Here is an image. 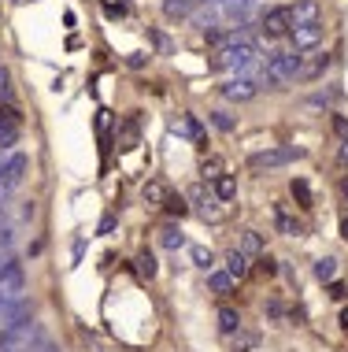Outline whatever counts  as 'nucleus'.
Returning a JSON list of instances; mask_svg holds the SVG:
<instances>
[{
  "label": "nucleus",
  "mask_w": 348,
  "mask_h": 352,
  "mask_svg": "<svg viewBox=\"0 0 348 352\" xmlns=\"http://www.w3.org/2000/svg\"><path fill=\"white\" fill-rule=\"evenodd\" d=\"M263 311H267L270 319H286V304H281V300H267V304H263Z\"/></svg>",
  "instance_id": "473e14b6"
},
{
  "label": "nucleus",
  "mask_w": 348,
  "mask_h": 352,
  "mask_svg": "<svg viewBox=\"0 0 348 352\" xmlns=\"http://www.w3.org/2000/svg\"><path fill=\"white\" fill-rule=\"evenodd\" d=\"M26 170H30V160H26L23 152H12L8 160H0V204H4L8 197L23 186Z\"/></svg>",
  "instance_id": "f03ea898"
},
{
  "label": "nucleus",
  "mask_w": 348,
  "mask_h": 352,
  "mask_svg": "<svg viewBox=\"0 0 348 352\" xmlns=\"http://www.w3.org/2000/svg\"><path fill=\"white\" fill-rule=\"evenodd\" d=\"M208 285H211L215 297H233V293H237V278H233V274H227V271H211Z\"/></svg>",
  "instance_id": "9b49d317"
},
{
  "label": "nucleus",
  "mask_w": 348,
  "mask_h": 352,
  "mask_svg": "<svg viewBox=\"0 0 348 352\" xmlns=\"http://www.w3.org/2000/svg\"><path fill=\"white\" fill-rule=\"evenodd\" d=\"M330 56H315L312 63H304V67H300V78H323L326 71H330Z\"/></svg>",
  "instance_id": "412c9836"
},
{
  "label": "nucleus",
  "mask_w": 348,
  "mask_h": 352,
  "mask_svg": "<svg viewBox=\"0 0 348 352\" xmlns=\"http://www.w3.org/2000/svg\"><path fill=\"white\" fill-rule=\"evenodd\" d=\"M297 160H304V148L286 145V148L252 152V156H248V167H252V170H275V167H289V164H297Z\"/></svg>",
  "instance_id": "7ed1b4c3"
},
{
  "label": "nucleus",
  "mask_w": 348,
  "mask_h": 352,
  "mask_svg": "<svg viewBox=\"0 0 348 352\" xmlns=\"http://www.w3.org/2000/svg\"><path fill=\"white\" fill-rule=\"evenodd\" d=\"M134 263H137V274H141V278H148V282L156 278V271H159V267H156V256L148 252V249H145V252H137V260H134Z\"/></svg>",
  "instance_id": "4be33fe9"
},
{
  "label": "nucleus",
  "mask_w": 348,
  "mask_h": 352,
  "mask_svg": "<svg viewBox=\"0 0 348 352\" xmlns=\"http://www.w3.org/2000/svg\"><path fill=\"white\" fill-rule=\"evenodd\" d=\"M256 93H259V85L252 82V78H230V82H222V97L233 100V104H248Z\"/></svg>",
  "instance_id": "6e6552de"
},
{
  "label": "nucleus",
  "mask_w": 348,
  "mask_h": 352,
  "mask_svg": "<svg viewBox=\"0 0 348 352\" xmlns=\"http://www.w3.org/2000/svg\"><path fill=\"white\" fill-rule=\"evenodd\" d=\"M193 263L200 271H215V252L204 249V245H193Z\"/></svg>",
  "instance_id": "a878e982"
},
{
  "label": "nucleus",
  "mask_w": 348,
  "mask_h": 352,
  "mask_svg": "<svg viewBox=\"0 0 348 352\" xmlns=\"http://www.w3.org/2000/svg\"><path fill=\"white\" fill-rule=\"evenodd\" d=\"M289 193H293V201H297L300 208H315V201H312V186H308L304 178H293V182H289Z\"/></svg>",
  "instance_id": "aec40b11"
},
{
  "label": "nucleus",
  "mask_w": 348,
  "mask_h": 352,
  "mask_svg": "<svg viewBox=\"0 0 348 352\" xmlns=\"http://www.w3.org/2000/svg\"><path fill=\"white\" fill-rule=\"evenodd\" d=\"M256 263H259V271L267 274V278H275V274H278V263L270 260V256H256Z\"/></svg>",
  "instance_id": "72a5a7b5"
},
{
  "label": "nucleus",
  "mask_w": 348,
  "mask_h": 352,
  "mask_svg": "<svg viewBox=\"0 0 348 352\" xmlns=\"http://www.w3.org/2000/svg\"><path fill=\"white\" fill-rule=\"evenodd\" d=\"M200 175H204V182H215L219 175H227V167H222L219 156H208V160L200 164Z\"/></svg>",
  "instance_id": "393cba45"
},
{
  "label": "nucleus",
  "mask_w": 348,
  "mask_h": 352,
  "mask_svg": "<svg viewBox=\"0 0 348 352\" xmlns=\"http://www.w3.org/2000/svg\"><path fill=\"white\" fill-rule=\"evenodd\" d=\"M315 278H318V282H334V278H337V260H334V256L315 260Z\"/></svg>",
  "instance_id": "5701e85b"
},
{
  "label": "nucleus",
  "mask_w": 348,
  "mask_h": 352,
  "mask_svg": "<svg viewBox=\"0 0 348 352\" xmlns=\"http://www.w3.org/2000/svg\"><path fill=\"white\" fill-rule=\"evenodd\" d=\"M167 197H171V193H167V186L159 182V178H152V182H145V186H141V201H145V204H152V208H163Z\"/></svg>",
  "instance_id": "ddd939ff"
},
{
  "label": "nucleus",
  "mask_w": 348,
  "mask_h": 352,
  "mask_svg": "<svg viewBox=\"0 0 348 352\" xmlns=\"http://www.w3.org/2000/svg\"><path fill=\"white\" fill-rule=\"evenodd\" d=\"M289 45H293V52H312L318 49V41H323V26L318 23H308V26H289Z\"/></svg>",
  "instance_id": "423d86ee"
},
{
  "label": "nucleus",
  "mask_w": 348,
  "mask_h": 352,
  "mask_svg": "<svg viewBox=\"0 0 348 352\" xmlns=\"http://www.w3.org/2000/svg\"><path fill=\"white\" fill-rule=\"evenodd\" d=\"M30 319H34V300H30V297H23V300L0 297V334L23 327V322H30Z\"/></svg>",
  "instance_id": "20e7f679"
},
{
  "label": "nucleus",
  "mask_w": 348,
  "mask_h": 352,
  "mask_svg": "<svg viewBox=\"0 0 348 352\" xmlns=\"http://www.w3.org/2000/svg\"><path fill=\"white\" fill-rule=\"evenodd\" d=\"M134 141H137V119H130L126 122V134H122V141H119V148H134Z\"/></svg>",
  "instance_id": "2f4dec72"
},
{
  "label": "nucleus",
  "mask_w": 348,
  "mask_h": 352,
  "mask_svg": "<svg viewBox=\"0 0 348 352\" xmlns=\"http://www.w3.org/2000/svg\"><path fill=\"white\" fill-rule=\"evenodd\" d=\"M0 122H12V126L23 130V111H19L15 104H0Z\"/></svg>",
  "instance_id": "cd10ccee"
},
{
  "label": "nucleus",
  "mask_w": 348,
  "mask_h": 352,
  "mask_svg": "<svg viewBox=\"0 0 348 352\" xmlns=\"http://www.w3.org/2000/svg\"><path fill=\"white\" fill-rule=\"evenodd\" d=\"M248 271H252V260L248 256H244L241 249H230L227 252V274H233V278H248Z\"/></svg>",
  "instance_id": "f8f14e48"
},
{
  "label": "nucleus",
  "mask_w": 348,
  "mask_h": 352,
  "mask_svg": "<svg viewBox=\"0 0 348 352\" xmlns=\"http://www.w3.org/2000/svg\"><path fill=\"white\" fill-rule=\"evenodd\" d=\"M8 263H12V252H0V271H4Z\"/></svg>",
  "instance_id": "79ce46f5"
},
{
  "label": "nucleus",
  "mask_w": 348,
  "mask_h": 352,
  "mask_svg": "<svg viewBox=\"0 0 348 352\" xmlns=\"http://www.w3.org/2000/svg\"><path fill=\"white\" fill-rule=\"evenodd\" d=\"M111 230H115V215H111V212H108L104 219H100V234H104V237H108Z\"/></svg>",
  "instance_id": "58836bf2"
},
{
  "label": "nucleus",
  "mask_w": 348,
  "mask_h": 352,
  "mask_svg": "<svg viewBox=\"0 0 348 352\" xmlns=\"http://www.w3.org/2000/svg\"><path fill=\"white\" fill-rule=\"evenodd\" d=\"M30 352H60V345H56V341H49V338H41Z\"/></svg>",
  "instance_id": "4c0bfd02"
},
{
  "label": "nucleus",
  "mask_w": 348,
  "mask_h": 352,
  "mask_svg": "<svg viewBox=\"0 0 348 352\" xmlns=\"http://www.w3.org/2000/svg\"><path fill=\"white\" fill-rule=\"evenodd\" d=\"M100 4H104V15H108V19L130 15V0H100Z\"/></svg>",
  "instance_id": "bb28decb"
},
{
  "label": "nucleus",
  "mask_w": 348,
  "mask_h": 352,
  "mask_svg": "<svg viewBox=\"0 0 348 352\" xmlns=\"http://www.w3.org/2000/svg\"><path fill=\"white\" fill-rule=\"evenodd\" d=\"M159 245H163V249H171V252L185 249V234H182V226H178V223H167L163 230H159Z\"/></svg>",
  "instance_id": "dca6fc26"
},
{
  "label": "nucleus",
  "mask_w": 348,
  "mask_h": 352,
  "mask_svg": "<svg viewBox=\"0 0 348 352\" xmlns=\"http://www.w3.org/2000/svg\"><path fill=\"white\" fill-rule=\"evenodd\" d=\"M19 141V126H12V122H0V148H12Z\"/></svg>",
  "instance_id": "c85d7f7f"
},
{
  "label": "nucleus",
  "mask_w": 348,
  "mask_h": 352,
  "mask_svg": "<svg viewBox=\"0 0 348 352\" xmlns=\"http://www.w3.org/2000/svg\"><path fill=\"white\" fill-rule=\"evenodd\" d=\"M230 349H233V352H256V349H259V334H256V330H244V327H241L237 334L230 338Z\"/></svg>",
  "instance_id": "a211bd4d"
},
{
  "label": "nucleus",
  "mask_w": 348,
  "mask_h": 352,
  "mask_svg": "<svg viewBox=\"0 0 348 352\" xmlns=\"http://www.w3.org/2000/svg\"><path fill=\"white\" fill-rule=\"evenodd\" d=\"M286 8H289V23H293V26L318 23V4H315V0H297V4H286Z\"/></svg>",
  "instance_id": "9d476101"
},
{
  "label": "nucleus",
  "mask_w": 348,
  "mask_h": 352,
  "mask_svg": "<svg viewBox=\"0 0 348 352\" xmlns=\"http://www.w3.org/2000/svg\"><path fill=\"white\" fill-rule=\"evenodd\" d=\"M341 197L348 201V178H341Z\"/></svg>",
  "instance_id": "c03bdc74"
},
{
  "label": "nucleus",
  "mask_w": 348,
  "mask_h": 352,
  "mask_svg": "<svg viewBox=\"0 0 348 352\" xmlns=\"http://www.w3.org/2000/svg\"><path fill=\"white\" fill-rule=\"evenodd\" d=\"M12 245H15L12 226H0V252H12Z\"/></svg>",
  "instance_id": "f704fd0d"
},
{
  "label": "nucleus",
  "mask_w": 348,
  "mask_h": 352,
  "mask_svg": "<svg viewBox=\"0 0 348 352\" xmlns=\"http://www.w3.org/2000/svg\"><path fill=\"white\" fill-rule=\"evenodd\" d=\"M211 122H215V126H219V130H222V134H230V130H233V126H237V122H233V119L227 116V111H211Z\"/></svg>",
  "instance_id": "7c9ffc66"
},
{
  "label": "nucleus",
  "mask_w": 348,
  "mask_h": 352,
  "mask_svg": "<svg viewBox=\"0 0 348 352\" xmlns=\"http://www.w3.org/2000/svg\"><path fill=\"white\" fill-rule=\"evenodd\" d=\"M163 212L171 215V219H185V215H189V201H185V197H167Z\"/></svg>",
  "instance_id": "b1692460"
},
{
  "label": "nucleus",
  "mask_w": 348,
  "mask_h": 352,
  "mask_svg": "<svg viewBox=\"0 0 348 352\" xmlns=\"http://www.w3.org/2000/svg\"><path fill=\"white\" fill-rule=\"evenodd\" d=\"M0 226H4V204H0Z\"/></svg>",
  "instance_id": "49530a36"
},
{
  "label": "nucleus",
  "mask_w": 348,
  "mask_h": 352,
  "mask_svg": "<svg viewBox=\"0 0 348 352\" xmlns=\"http://www.w3.org/2000/svg\"><path fill=\"white\" fill-rule=\"evenodd\" d=\"M0 297H8V300L26 297V274H23V263H19L15 256H12V263L0 271Z\"/></svg>",
  "instance_id": "39448f33"
},
{
  "label": "nucleus",
  "mask_w": 348,
  "mask_h": 352,
  "mask_svg": "<svg viewBox=\"0 0 348 352\" xmlns=\"http://www.w3.org/2000/svg\"><path fill=\"white\" fill-rule=\"evenodd\" d=\"M289 8H267V12H263V34L267 37H286L289 34Z\"/></svg>",
  "instance_id": "0eeeda50"
},
{
  "label": "nucleus",
  "mask_w": 348,
  "mask_h": 352,
  "mask_svg": "<svg viewBox=\"0 0 348 352\" xmlns=\"http://www.w3.org/2000/svg\"><path fill=\"white\" fill-rule=\"evenodd\" d=\"M275 230L286 234V237H300V234H304V223H300L286 204H275Z\"/></svg>",
  "instance_id": "1a4fd4ad"
},
{
  "label": "nucleus",
  "mask_w": 348,
  "mask_h": 352,
  "mask_svg": "<svg viewBox=\"0 0 348 352\" xmlns=\"http://www.w3.org/2000/svg\"><path fill=\"white\" fill-rule=\"evenodd\" d=\"M237 249L248 256V260H256V256H263V249H267V245H263V234L244 230V234H241V241H237Z\"/></svg>",
  "instance_id": "f3484780"
},
{
  "label": "nucleus",
  "mask_w": 348,
  "mask_h": 352,
  "mask_svg": "<svg viewBox=\"0 0 348 352\" xmlns=\"http://www.w3.org/2000/svg\"><path fill=\"white\" fill-rule=\"evenodd\" d=\"M337 160H341V164H348V141H341V148H337Z\"/></svg>",
  "instance_id": "a19ab883"
},
{
  "label": "nucleus",
  "mask_w": 348,
  "mask_h": 352,
  "mask_svg": "<svg viewBox=\"0 0 348 352\" xmlns=\"http://www.w3.org/2000/svg\"><path fill=\"white\" fill-rule=\"evenodd\" d=\"M215 319H219V330H222V334H230V338L241 330V316L233 308H227V304L219 308V316H215Z\"/></svg>",
  "instance_id": "6ab92c4d"
},
{
  "label": "nucleus",
  "mask_w": 348,
  "mask_h": 352,
  "mask_svg": "<svg viewBox=\"0 0 348 352\" xmlns=\"http://www.w3.org/2000/svg\"><path fill=\"white\" fill-rule=\"evenodd\" d=\"M330 297H334V300H345V297H348V285L334 278V282H330Z\"/></svg>",
  "instance_id": "e433bc0d"
},
{
  "label": "nucleus",
  "mask_w": 348,
  "mask_h": 352,
  "mask_svg": "<svg viewBox=\"0 0 348 352\" xmlns=\"http://www.w3.org/2000/svg\"><path fill=\"white\" fill-rule=\"evenodd\" d=\"M341 327L348 330V308H341Z\"/></svg>",
  "instance_id": "a18cd8bd"
},
{
  "label": "nucleus",
  "mask_w": 348,
  "mask_h": 352,
  "mask_svg": "<svg viewBox=\"0 0 348 352\" xmlns=\"http://www.w3.org/2000/svg\"><path fill=\"white\" fill-rule=\"evenodd\" d=\"M0 104H12V74L0 63Z\"/></svg>",
  "instance_id": "c756f323"
},
{
  "label": "nucleus",
  "mask_w": 348,
  "mask_h": 352,
  "mask_svg": "<svg viewBox=\"0 0 348 352\" xmlns=\"http://www.w3.org/2000/svg\"><path fill=\"white\" fill-rule=\"evenodd\" d=\"M341 237H345V241H348V215L341 219Z\"/></svg>",
  "instance_id": "37998d69"
},
{
  "label": "nucleus",
  "mask_w": 348,
  "mask_h": 352,
  "mask_svg": "<svg viewBox=\"0 0 348 352\" xmlns=\"http://www.w3.org/2000/svg\"><path fill=\"white\" fill-rule=\"evenodd\" d=\"M256 60H259L256 45H233V49H219L211 56V67L215 71H237V78H248Z\"/></svg>",
  "instance_id": "f257e3e1"
},
{
  "label": "nucleus",
  "mask_w": 348,
  "mask_h": 352,
  "mask_svg": "<svg viewBox=\"0 0 348 352\" xmlns=\"http://www.w3.org/2000/svg\"><path fill=\"white\" fill-rule=\"evenodd\" d=\"M196 4H200V0H163V15L171 19H189L193 12H196Z\"/></svg>",
  "instance_id": "4468645a"
},
{
  "label": "nucleus",
  "mask_w": 348,
  "mask_h": 352,
  "mask_svg": "<svg viewBox=\"0 0 348 352\" xmlns=\"http://www.w3.org/2000/svg\"><path fill=\"white\" fill-rule=\"evenodd\" d=\"M126 63H130V67H137V71H141V67H145V63H148V60H145V52H134V56H130V60H126Z\"/></svg>",
  "instance_id": "ea45409f"
},
{
  "label": "nucleus",
  "mask_w": 348,
  "mask_h": 352,
  "mask_svg": "<svg viewBox=\"0 0 348 352\" xmlns=\"http://www.w3.org/2000/svg\"><path fill=\"white\" fill-rule=\"evenodd\" d=\"M211 193L219 197L222 204H230L233 197H237V178H233V175H219V178L211 182Z\"/></svg>",
  "instance_id": "2eb2a0df"
},
{
  "label": "nucleus",
  "mask_w": 348,
  "mask_h": 352,
  "mask_svg": "<svg viewBox=\"0 0 348 352\" xmlns=\"http://www.w3.org/2000/svg\"><path fill=\"white\" fill-rule=\"evenodd\" d=\"M334 134L341 141H348V119L345 116H334Z\"/></svg>",
  "instance_id": "c9c22d12"
}]
</instances>
